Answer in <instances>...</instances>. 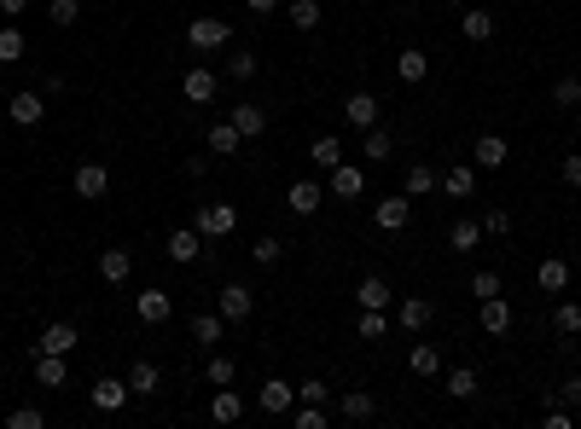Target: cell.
Returning a JSON list of instances; mask_svg holds the SVG:
<instances>
[{"mask_svg": "<svg viewBox=\"0 0 581 429\" xmlns=\"http://www.w3.org/2000/svg\"><path fill=\"white\" fill-rule=\"evenodd\" d=\"M186 41H192V53H222L233 41V24L227 18H192L186 24Z\"/></svg>", "mask_w": 581, "mask_h": 429, "instance_id": "1", "label": "cell"}, {"mask_svg": "<svg viewBox=\"0 0 581 429\" xmlns=\"http://www.w3.org/2000/svg\"><path fill=\"white\" fill-rule=\"evenodd\" d=\"M192 227H198L203 238H227L233 227H239V209H233V203H198Z\"/></svg>", "mask_w": 581, "mask_h": 429, "instance_id": "2", "label": "cell"}, {"mask_svg": "<svg viewBox=\"0 0 581 429\" xmlns=\"http://www.w3.org/2000/svg\"><path fill=\"white\" fill-rule=\"evenodd\" d=\"M250 308H256V291H244V284H222V291H215V313H222L227 325L250 320Z\"/></svg>", "mask_w": 581, "mask_h": 429, "instance_id": "3", "label": "cell"}, {"mask_svg": "<svg viewBox=\"0 0 581 429\" xmlns=\"http://www.w3.org/2000/svg\"><path fill=\"white\" fill-rule=\"evenodd\" d=\"M379 117H384V105L372 99L367 87H360V93H349V99H343V122H349V128H360V134H367V128H379Z\"/></svg>", "mask_w": 581, "mask_h": 429, "instance_id": "4", "label": "cell"}, {"mask_svg": "<svg viewBox=\"0 0 581 429\" xmlns=\"http://www.w3.org/2000/svg\"><path fill=\"white\" fill-rule=\"evenodd\" d=\"M256 406L268 412V418H291V406H296V389L285 383V377H268V383L256 389Z\"/></svg>", "mask_w": 581, "mask_h": 429, "instance_id": "5", "label": "cell"}, {"mask_svg": "<svg viewBox=\"0 0 581 429\" xmlns=\"http://www.w3.org/2000/svg\"><path fill=\"white\" fill-rule=\"evenodd\" d=\"M407 220H413V198H407V192L384 198L379 209H372V227H379V232H407Z\"/></svg>", "mask_w": 581, "mask_h": 429, "instance_id": "6", "label": "cell"}, {"mask_svg": "<svg viewBox=\"0 0 581 429\" xmlns=\"http://www.w3.org/2000/svg\"><path fill=\"white\" fill-rule=\"evenodd\" d=\"M337 418H343V424H372V418H379V394L343 389V394H337Z\"/></svg>", "mask_w": 581, "mask_h": 429, "instance_id": "7", "label": "cell"}, {"mask_svg": "<svg viewBox=\"0 0 581 429\" xmlns=\"http://www.w3.org/2000/svg\"><path fill=\"white\" fill-rule=\"evenodd\" d=\"M129 394H134L129 377H105V372H99V383L88 389V401L99 406V412H122V406H129Z\"/></svg>", "mask_w": 581, "mask_h": 429, "instance_id": "8", "label": "cell"}, {"mask_svg": "<svg viewBox=\"0 0 581 429\" xmlns=\"http://www.w3.org/2000/svg\"><path fill=\"white\" fill-rule=\"evenodd\" d=\"M163 256L181 261V267H192L203 256V232L198 227H175V232H169V244H163Z\"/></svg>", "mask_w": 581, "mask_h": 429, "instance_id": "9", "label": "cell"}, {"mask_svg": "<svg viewBox=\"0 0 581 429\" xmlns=\"http://www.w3.org/2000/svg\"><path fill=\"white\" fill-rule=\"evenodd\" d=\"M477 325L489 331V337H506V331H512V301L506 296H482L477 301Z\"/></svg>", "mask_w": 581, "mask_h": 429, "instance_id": "10", "label": "cell"}, {"mask_svg": "<svg viewBox=\"0 0 581 429\" xmlns=\"http://www.w3.org/2000/svg\"><path fill=\"white\" fill-rule=\"evenodd\" d=\"M134 313H140L146 325H169V313H175V296L151 284V291H140V296H134Z\"/></svg>", "mask_w": 581, "mask_h": 429, "instance_id": "11", "label": "cell"}, {"mask_svg": "<svg viewBox=\"0 0 581 429\" xmlns=\"http://www.w3.org/2000/svg\"><path fill=\"white\" fill-rule=\"evenodd\" d=\"M76 342H82V331H76L70 320H53V325L36 337V354H70Z\"/></svg>", "mask_w": 581, "mask_h": 429, "instance_id": "12", "label": "cell"}, {"mask_svg": "<svg viewBox=\"0 0 581 429\" xmlns=\"http://www.w3.org/2000/svg\"><path fill=\"white\" fill-rule=\"evenodd\" d=\"M12 128H41V117H47V93H12Z\"/></svg>", "mask_w": 581, "mask_h": 429, "instance_id": "13", "label": "cell"}, {"mask_svg": "<svg viewBox=\"0 0 581 429\" xmlns=\"http://www.w3.org/2000/svg\"><path fill=\"white\" fill-rule=\"evenodd\" d=\"M70 186H76V198H88V203H93V198H105V192H111V169H105V163H82Z\"/></svg>", "mask_w": 581, "mask_h": 429, "instance_id": "14", "label": "cell"}, {"mask_svg": "<svg viewBox=\"0 0 581 429\" xmlns=\"http://www.w3.org/2000/svg\"><path fill=\"white\" fill-rule=\"evenodd\" d=\"M181 93H186V99H192V105H210L215 93H222V76L198 65V70H186V76H181Z\"/></svg>", "mask_w": 581, "mask_h": 429, "instance_id": "15", "label": "cell"}, {"mask_svg": "<svg viewBox=\"0 0 581 429\" xmlns=\"http://www.w3.org/2000/svg\"><path fill=\"white\" fill-rule=\"evenodd\" d=\"M471 157H477V169L482 174H494V169H506V134H477V146H471Z\"/></svg>", "mask_w": 581, "mask_h": 429, "instance_id": "16", "label": "cell"}, {"mask_svg": "<svg viewBox=\"0 0 581 429\" xmlns=\"http://www.w3.org/2000/svg\"><path fill=\"white\" fill-rule=\"evenodd\" d=\"M227 122L244 134V146H250V139H262V134H268V110H262V105H233V110H227Z\"/></svg>", "mask_w": 581, "mask_h": 429, "instance_id": "17", "label": "cell"}, {"mask_svg": "<svg viewBox=\"0 0 581 429\" xmlns=\"http://www.w3.org/2000/svg\"><path fill=\"white\" fill-rule=\"evenodd\" d=\"M326 174H332V180H326V192H332V198H360V192H367V174H360L355 163H337V169H326Z\"/></svg>", "mask_w": 581, "mask_h": 429, "instance_id": "18", "label": "cell"}, {"mask_svg": "<svg viewBox=\"0 0 581 429\" xmlns=\"http://www.w3.org/2000/svg\"><path fill=\"white\" fill-rule=\"evenodd\" d=\"M203 146H210V157H239V151H244V134L233 128V122H210Z\"/></svg>", "mask_w": 581, "mask_h": 429, "instance_id": "19", "label": "cell"}, {"mask_svg": "<svg viewBox=\"0 0 581 429\" xmlns=\"http://www.w3.org/2000/svg\"><path fill=\"white\" fill-rule=\"evenodd\" d=\"M535 284H541L546 296H564V291H570V261H564V256H546V261L535 267Z\"/></svg>", "mask_w": 581, "mask_h": 429, "instance_id": "20", "label": "cell"}, {"mask_svg": "<svg viewBox=\"0 0 581 429\" xmlns=\"http://www.w3.org/2000/svg\"><path fill=\"white\" fill-rule=\"evenodd\" d=\"M396 76H401L407 87H419V82L431 76V53H425V46H401V58H396Z\"/></svg>", "mask_w": 581, "mask_h": 429, "instance_id": "21", "label": "cell"}, {"mask_svg": "<svg viewBox=\"0 0 581 429\" xmlns=\"http://www.w3.org/2000/svg\"><path fill=\"white\" fill-rule=\"evenodd\" d=\"M396 320H401V331H425L436 320V301L431 296H407L401 308H396Z\"/></svg>", "mask_w": 581, "mask_h": 429, "instance_id": "22", "label": "cell"}, {"mask_svg": "<svg viewBox=\"0 0 581 429\" xmlns=\"http://www.w3.org/2000/svg\"><path fill=\"white\" fill-rule=\"evenodd\" d=\"M460 36H465V41H489V36H494V12H489V6H465V12H460Z\"/></svg>", "mask_w": 581, "mask_h": 429, "instance_id": "23", "label": "cell"}, {"mask_svg": "<svg viewBox=\"0 0 581 429\" xmlns=\"http://www.w3.org/2000/svg\"><path fill=\"white\" fill-rule=\"evenodd\" d=\"M36 383H41V389H65V383H70L65 354H36Z\"/></svg>", "mask_w": 581, "mask_h": 429, "instance_id": "24", "label": "cell"}, {"mask_svg": "<svg viewBox=\"0 0 581 429\" xmlns=\"http://www.w3.org/2000/svg\"><path fill=\"white\" fill-rule=\"evenodd\" d=\"M320 198H326V192H320V186H314V180H291V192H285L291 215H303V220H308L314 209H320Z\"/></svg>", "mask_w": 581, "mask_h": 429, "instance_id": "25", "label": "cell"}, {"mask_svg": "<svg viewBox=\"0 0 581 429\" xmlns=\"http://www.w3.org/2000/svg\"><path fill=\"white\" fill-rule=\"evenodd\" d=\"M407 365H413L419 377H442V348H436V342H413V348H407Z\"/></svg>", "mask_w": 581, "mask_h": 429, "instance_id": "26", "label": "cell"}, {"mask_svg": "<svg viewBox=\"0 0 581 429\" xmlns=\"http://www.w3.org/2000/svg\"><path fill=\"white\" fill-rule=\"evenodd\" d=\"M210 418H215V424H239V418H244V394H239V389H215Z\"/></svg>", "mask_w": 581, "mask_h": 429, "instance_id": "27", "label": "cell"}, {"mask_svg": "<svg viewBox=\"0 0 581 429\" xmlns=\"http://www.w3.org/2000/svg\"><path fill=\"white\" fill-rule=\"evenodd\" d=\"M129 273H134V256H129V250H105V256H99V279H105V284H129Z\"/></svg>", "mask_w": 581, "mask_h": 429, "instance_id": "28", "label": "cell"}, {"mask_svg": "<svg viewBox=\"0 0 581 429\" xmlns=\"http://www.w3.org/2000/svg\"><path fill=\"white\" fill-rule=\"evenodd\" d=\"M436 186H442V180L431 174V163H407V174H401V192L407 198H425V192H436Z\"/></svg>", "mask_w": 581, "mask_h": 429, "instance_id": "29", "label": "cell"}, {"mask_svg": "<svg viewBox=\"0 0 581 429\" xmlns=\"http://www.w3.org/2000/svg\"><path fill=\"white\" fill-rule=\"evenodd\" d=\"M442 192H448V198H471V192H477V169H471V163H453V169L442 174Z\"/></svg>", "mask_w": 581, "mask_h": 429, "instance_id": "30", "label": "cell"}, {"mask_svg": "<svg viewBox=\"0 0 581 429\" xmlns=\"http://www.w3.org/2000/svg\"><path fill=\"white\" fill-rule=\"evenodd\" d=\"M129 389H134V394H157V389H163V372H157L151 360H134V365H129Z\"/></svg>", "mask_w": 581, "mask_h": 429, "instance_id": "31", "label": "cell"}, {"mask_svg": "<svg viewBox=\"0 0 581 429\" xmlns=\"http://www.w3.org/2000/svg\"><path fill=\"white\" fill-rule=\"evenodd\" d=\"M355 301H360V308H389V284L379 273H367V279L355 284Z\"/></svg>", "mask_w": 581, "mask_h": 429, "instance_id": "32", "label": "cell"}, {"mask_svg": "<svg viewBox=\"0 0 581 429\" xmlns=\"http://www.w3.org/2000/svg\"><path fill=\"white\" fill-rule=\"evenodd\" d=\"M308 163H314V169H337V163H343V146H337L332 134H320V139L308 146Z\"/></svg>", "mask_w": 581, "mask_h": 429, "instance_id": "33", "label": "cell"}, {"mask_svg": "<svg viewBox=\"0 0 581 429\" xmlns=\"http://www.w3.org/2000/svg\"><path fill=\"white\" fill-rule=\"evenodd\" d=\"M482 244V220H453L448 227V250H477Z\"/></svg>", "mask_w": 581, "mask_h": 429, "instance_id": "34", "label": "cell"}, {"mask_svg": "<svg viewBox=\"0 0 581 429\" xmlns=\"http://www.w3.org/2000/svg\"><path fill=\"white\" fill-rule=\"evenodd\" d=\"M222 325H227V320H222L215 308H210V313H192V342H203V348L222 342Z\"/></svg>", "mask_w": 581, "mask_h": 429, "instance_id": "35", "label": "cell"}, {"mask_svg": "<svg viewBox=\"0 0 581 429\" xmlns=\"http://www.w3.org/2000/svg\"><path fill=\"white\" fill-rule=\"evenodd\" d=\"M29 53V41H24V29L18 24H6L0 29V65H18V58Z\"/></svg>", "mask_w": 581, "mask_h": 429, "instance_id": "36", "label": "cell"}, {"mask_svg": "<svg viewBox=\"0 0 581 429\" xmlns=\"http://www.w3.org/2000/svg\"><path fill=\"white\" fill-rule=\"evenodd\" d=\"M448 394H453V401H477V372H471V365H453V372H448Z\"/></svg>", "mask_w": 581, "mask_h": 429, "instance_id": "37", "label": "cell"}, {"mask_svg": "<svg viewBox=\"0 0 581 429\" xmlns=\"http://www.w3.org/2000/svg\"><path fill=\"white\" fill-rule=\"evenodd\" d=\"M360 342H384V331H389V320H384V308H360Z\"/></svg>", "mask_w": 581, "mask_h": 429, "instance_id": "38", "label": "cell"}, {"mask_svg": "<svg viewBox=\"0 0 581 429\" xmlns=\"http://www.w3.org/2000/svg\"><path fill=\"white\" fill-rule=\"evenodd\" d=\"M553 325H558V337H581V301H558Z\"/></svg>", "mask_w": 581, "mask_h": 429, "instance_id": "39", "label": "cell"}, {"mask_svg": "<svg viewBox=\"0 0 581 429\" xmlns=\"http://www.w3.org/2000/svg\"><path fill=\"white\" fill-rule=\"evenodd\" d=\"M233 377H239V365H233L227 354H215L210 365H203V383H210V389H227V383H233Z\"/></svg>", "mask_w": 581, "mask_h": 429, "instance_id": "40", "label": "cell"}, {"mask_svg": "<svg viewBox=\"0 0 581 429\" xmlns=\"http://www.w3.org/2000/svg\"><path fill=\"white\" fill-rule=\"evenodd\" d=\"M291 29H320V0H291Z\"/></svg>", "mask_w": 581, "mask_h": 429, "instance_id": "41", "label": "cell"}, {"mask_svg": "<svg viewBox=\"0 0 581 429\" xmlns=\"http://www.w3.org/2000/svg\"><path fill=\"white\" fill-rule=\"evenodd\" d=\"M291 424L296 429H326L332 418H326V406H314V401H303V406H291Z\"/></svg>", "mask_w": 581, "mask_h": 429, "instance_id": "42", "label": "cell"}, {"mask_svg": "<svg viewBox=\"0 0 581 429\" xmlns=\"http://www.w3.org/2000/svg\"><path fill=\"white\" fill-rule=\"evenodd\" d=\"M553 99H558L564 110H581V76H558V82H553Z\"/></svg>", "mask_w": 581, "mask_h": 429, "instance_id": "43", "label": "cell"}, {"mask_svg": "<svg viewBox=\"0 0 581 429\" xmlns=\"http://www.w3.org/2000/svg\"><path fill=\"white\" fill-rule=\"evenodd\" d=\"M279 256H285L279 238H256V244H250V261H256V267H279Z\"/></svg>", "mask_w": 581, "mask_h": 429, "instance_id": "44", "label": "cell"}, {"mask_svg": "<svg viewBox=\"0 0 581 429\" xmlns=\"http://www.w3.org/2000/svg\"><path fill=\"white\" fill-rule=\"evenodd\" d=\"M360 157H367V163H384V157H389V134H384V128H367V139H360Z\"/></svg>", "mask_w": 581, "mask_h": 429, "instance_id": "45", "label": "cell"}, {"mask_svg": "<svg viewBox=\"0 0 581 429\" xmlns=\"http://www.w3.org/2000/svg\"><path fill=\"white\" fill-rule=\"evenodd\" d=\"M6 424H12V429H47V412H41V406H12Z\"/></svg>", "mask_w": 581, "mask_h": 429, "instance_id": "46", "label": "cell"}, {"mask_svg": "<svg viewBox=\"0 0 581 429\" xmlns=\"http://www.w3.org/2000/svg\"><path fill=\"white\" fill-rule=\"evenodd\" d=\"M256 70H262V65H256V53H233V58H227V82H250Z\"/></svg>", "mask_w": 581, "mask_h": 429, "instance_id": "47", "label": "cell"}, {"mask_svg": "<svg viewBox=\"0 0 581 429\" xmlns=\"http://www.w3.org/2000/svg\"><path fill=\"white\" fill-rule=\"evenodd\" d=\"M47 18H53L58 29H70L76 18H82V0H53V6H47Z\"/></svg>", "mask_w": 581, "mask_h": 429, "instance_id": "48", "label": "cell"}, {"mask_svg": "<svg viewBox=\"0 0 581 429\" xmlns=\"http://www.w3.org/2000/svg\"><path fill=\"white\" fill-rule=\"evenodd\" d=\"M296 401L326 406V401H332V383H320V377H303V383H296Z\"/></svg>", "mask_w": 581, "mask_h": 429, "instance_id": "49", "label": "cell"}, {"mask_svg": "<svg viewBox=\"0 0 581 429\" xmlns=\"http://www.w3.org/2000/svg\"><path fill=\"white\" fill-rule=\"evenodd\" d=\"M512 232V209H489L482 215V238H506Z\"/></svg>", "mask_w": 581, "mask_h": 429, "instance_id": "50", "label": "cell"}, {"mask_svg": "<svg viewBox=\"0 0 581 429\" xmlns=\"http://www.w3.org/2000/svg\"><path fill=\"white\" fill-rule=\"evenodd\" d=\"M471 296H477V301L482 296H500V273H494V267H482V273L471 279Z\"/></svg>", "mask_w": 581, "mask_h": 429, "instance_id": "51", "label": "cell"}, {"mask_svg": "<svg viewBox=\"0 0 581 429\" xmlns=\"http://www.w3.org/2000/svg\"><path fill=\"white\" fill-rule=\"evenodd\" d=\"M564 186H570V192H581V151L564 157Z\"/></svg>", "mask_w": 581, "mask_h": 429, "instance_id": "52", "label": "cell"}, {"mask_svg": "<svg viewBox=\"0 0 581 429\" xmlns=\"http://www.w3.org/2000/svg\"><path fill=\"white\" fill-rule=\"evenodd\" d=\"M576 424V406H558V412H546V429H570Z\"/></svg>", "mask_w": 581, "mask_h": 429, "instance_id": "53", "label": "cell"}, {"mask_svg": "<svg viewBox=\"0 0 581 429\" xmlns=\"http://www.w3.org/2000/svg\"><path fill=\"white\" fill-rule=\"evenodd\" d=\"M558 394H564L570 406H581V377H564V389H558Z\"/></svg>", "mask_w": 581, "mask_h": 429, "instance_id": "54", "label": "cell"}, {"mask_svg": "<svg viewBox=\"0 0 581 429\" xmlns=\"http://www.w3.org/2000/svg\"><path fill=\"white\" fill-rule=\"evenodd\" d=\"M250 12H256V18H268V12H279V0H244Z\"/></svg>", "mask_w": 581, "mask_h": 429, "instance_id": "55", "label": "cell"}, {"mask_svg": "<svg viewBox=\"0 0 581 429\" xmlns=\"http://www.w3.org/2000/svg\"><path fill=\"white\" fill-rule=\"evenodd\" d=\"M24 6H29V0H0V12H6V18H18Z\"/></svg>", "mask_w": 581, "mask_h": 429, "instance_id": "56", "label": "cell"}, {"mask_svg": "<svg viewBox=\"0 0 581 429\" xmlns=\"http://www.w3.org/2000/svg\"><path fill=\"white\" fill-rule=\"evenodd\" d=\"M442 6H465V0H442Z\"/></svg>", "mask_w": 581, "mask_h": 429, "instance_id": "57", "label": "cell"}]
</instances>
